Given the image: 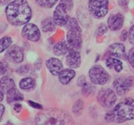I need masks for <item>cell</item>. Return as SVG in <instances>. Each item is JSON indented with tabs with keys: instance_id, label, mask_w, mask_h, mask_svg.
Returning a JSON list of instances; mask_svg holds the SVG:
<instances>
[{
	"instance_id": "7c38bea8",
	"label": "cell",
	"mask_w": 134,
	"mask_h": 125,
	"mask_svg": "<svg viewBox=\"0 0 134 125\" xmlns=\"http://www.w3.org/2000/svg\"><path fill=\"white\" fill-rule=\"evenodd\" d=\"M108 54L119 59H126V52L124 45L121 43H114L109 46Z\"/></svg>"
},
{
	"instance_id": "5bb4252c",
	"label": "cell",
	"mask_w": 134,
	"mask_h": 125,
	"mask_svg": "<svg viewBox=\"0 0 134 125\" xmlns=\"http://www.w3.org/2000/svg\"><path fill=\"white\" fill-rule=\"evenodd\" d=\"M124 17L120 13L111 15L108 19V26L111 31L119 30L124 24Z\"/></svg>"
},
{
	"instance_id": "52a82bcc",
	"label": "cell",
	"mask_w": 134,
	"mask_h": 125,
	"mask_svg": "<svg viewBox=\"0 0 134 125\" xmlns=\"http://www.w3.org/2000/svg\"><path fill=\"white\" fill-rule=\"evenodd\" d=\"M68 11L70 10L64 3L60 2L57 6L53 13V21L55 24L60 26H66L70 19L68 14Z\"/></svg>"
},
{
	"instance_id": "603a6c76",
	"label": "cell",
	"mask_w": 134,
	"mask_h": 125,
	"mask_svg": "<svg viewBox=\"0 0 134 125\" xmlns=\"http://www.w3.org/2000/svg\"><path fill=\"white\" fill-rule=\"evenodd\" d=\"M82 88V93L84 96H91V95H93L95 92V87L93 85L89 84V83H85V84L83 85L82 86H81Z\"/></svg>"
},
{
	"instance_id": "ba28073f",
	"label": "cell",
	"mask_w": 134,
	"mask_h": 125,
	"mask_svg": "<svg viewBox=\"0 0 134 125\" xmlns=\"http://www.w3.org/2000/svg\"><path fill=\"white\" fill-rule=\"evenodd\" d=\"M97 100L103 107L111 108L116 101V96L111 89H101L97 94Z\"/></svg>"
},
{
	"instance_id": "f546056e",
	"label": "cell",
	"mask_w": 134,
	"mask_h": 125,
	"mask_svg": "<svg viewBox=\"0 0 134 125\" xmlns=\"http://www.w3.org/2000/svg\"><path fill=\"white\" fill-rule=\"evenodd\" d=\"M87 80H86V78L85 76H81L78 78L77 79V85L80 87L82 86L83 85L85 84V83H87Z\"/></svg>"
},
{
	"instance_id": "83f0119b",
	"label": "cell",
	"mask_w": 134,
	"mask_h": 125,
	"mask_svg": "<svg viewBox=\"0 0 134 125\" xmlns=\"http://www.w3.org/2000/svg\"><path fill=\"white\" fill-rule=\"evenodd\" d=\"M0 70H1V74H4L7 72L8 64L4 60H2L1 62V69H0Z\"/></svg>"
},
{
	"instance_id": "1f68e13d",
	"label": "cell",
	"mask_w": 134,
	"mask_h": 125,
	"mask_svg": "<svg viewBox=\"0 0 134 125\" xmlns=\"http://www.w3.org/2000/svg\"><path fill=\"white\" fill-rule=\"evenodd\" d=\"M60 2H63L65 4H66L69 10H71V9L72 8V6H73V3H72V0H61Z\"/></svg>"
},
{
	"instance_id": "74e56055",
	"label": "cell",
	"mask_w": 134,
	"mask_h": 125,
	"mask_svg": "<svg viewBox=\"0 0 134 125\" xmlns=\"http://www.w3.org/2000/svg\"><path fill=\"white\" fill-rule=\"evenodd\" d=\"M2 2L4 3V0H2Z\"/></svg>"
},
{
	"instance_id": "30bf717a",
	"label": "cell",
	"mask_w": 134,
	"mask_h": 125,
	"mask_svg": "<svg viewBox=\"0 0 134 125\" xmlns=\"http://www.w3.org/2000/svg\"><path fill=\"white\" fill-rule=\"evenodd\" d=\"M22 35L25 38L32 42H38L41 38V32L34 23H27L22 29Z\"/></svg>"
},
{
	"instance_id": "6da1fadb",
	"label": "cell",
	"mask_w": 134,
	"mask_h": 125,
	"mask_svg": "<svg viewBox=\"0 0 134 125\" xmlns=\"http://www.w3.org/2000/svg\"><path fill=\"white\" fill-rule=\"evenodd\" d=\"M5 14L10 23L16 26L27 23L32 16L31 9L26 0H14L7 5Z\"/></svg>"
},
{
	"instance_id": "8fae6325",
	"label": "cell",
	"mask_w": 134,
	"mask_h": 125,
	"mask_svg": "<svg viewBox=\"0 0 134 125\" xmlns=\"http://www.w3.org/2000/svg\"><path fill=\"white\" fill-rule=\"evenodd\" d=\"M24 50L21 47L18 45L11 46L8 49L6 53V56L9 59L12 61L14 63L19 64L23 62L24 60Z\"/></svg>"
},
{
	"instance_id": "44dd1931",
	"label": "cell",
	"mask_w": 134,
	"mask_h": 125,
	"mask_svg": "<svg viewBox=\"0 0 134 125\" xmlns=\"http://www.w3.org/2000/svg\"><path fill=\"white\" fill-rule=\"evenodd\" d=\"M36 86V81L34 79L31 77L24 78L20 81L19 87L20 88L24 91H30L34 88Z\"/></svg>"
},
{
	"instance_id": "4dcf8cb0",
	"label": "cell",
	"mask_w": 134,
	"mask_h": 125,
	"mask_svg": "<svg viewBox=\"0 0 134 125\" xmlns=\"http://www.w3.org/2000/svg\"><path fill=\"white\" fill-rule=\"evenodd\" d=\"M107 31V28H106L104 25H101L99 27V28H98V34L101 35H103V34H104Z\"/></svg>"
},
{
	"instance_id": "4fadbf2b",
	"label": "cell",
	"mask_w": 134,
	"mask_h": 125,
	"mask_svg": "<svg viewBox=\"0 0 134 125\" xmlns=\"http://www.w3.org/2000/svg\"><path fill=\"white\" fill-rule=\"evenodd\" d=\"M46 64L48 69L50 71V72L51 73L53 76H58L63 69V63L57 58L49 59L46 61Z\"/></svg>"
},
{
	"instance_id": "8992f818",
	"label": "cell",
	"mask_w": 134,
	"mask_h": 125,
	"mask_svg": "<svg viewBox=\"0 0 134 125\" xmlns=\"http://www.w3.org/2000/svg\"><path fill=\"white\" fill-rule=\"evenodd\" d=\"M89 76L91 82L96 85H104L109 78L107 71L100 65H95L91 68Z\"/></svg>"
},
{
	"instance_id": "d6a6232c",
	"label": "cell",
	"mask_w": 134,
	"mask_h": 125,
	"mask_svg": "<svg viewBox=\"0 0 134 125\" xmlns=\"http://www.w3.org/2000/svg\"><path fill=\"white\" fill-rule=\"evenodd\" d=\"M121 39L122 41H125L128 38V37H129V34L127 33L126 31H124L121 32Z\"/></svg>"
},
{
	"instance_id": "7a4b0ae2",
	"label": "cell",
	"mask_w": 134,
	"mask_h": 125,
	"mask_svg": "<svg viewBox=\"0 0 134 125\" xmlns=\"http://www.w3.org/2000/svg\"><path fill=\"white\" fill-rule=\"evenodd\" d=\"M134 119V100L126 98L115 106L112 110L105 116L109 122L122 123Z\"/></svg>"
},
{
	"instance_id": "4316f807",
	"label": "cell",
	"mask_w": 134,
	"mask_h": 125,
	"mask_svg": "<svg viewBox=\"0 0 134 125\" xmlns=\"http://www.w3.org/2000/svg\"><path fill=\"white\" fill-rule=\"evenodd\" d=\"M128 60L130 64L134 69V47L130 50L129 55H128Z\"/></svg>"
},
{
	"instance_id": "f1b7e54d",
	"label": "cell",
	"mask_w": 134,
	"mask_h": 125,
	"mask_svg": "<svg viewBox=\"0 0 134 125\" xmlns=\"http://www.w3.org/2000/svg\"><path fill=\"white\" fill-rule=\"evenodd\" d=\"M129 42L132 45H134V25L130 28L129 33Z\"/></svg>"
},
{
	"instance_id": "484cf974",
	"label": "cell",
	"mask_w": 134,
	"mask_h": 125,
	"mask_svg": "<svg viewBox=\"0 0 134 125\" xmlns=\"http://www.w3.org/2000/svg\"><path fill=\"white\" fill-rule=\"evenodd\" d=\"M83 106H84V104H83L82 100H78L74 104L73 107H72V112H73L74 114L76 115H80L82 112Z\"/></svg>"
},
{
	"instance_id": "d590c367",
	"label": "cell",
	"mask_w": 134,
	"mask_h": 125,
	"mask_svg": "<svg viewBox=\"0 0 134 125\" xmlns=\"http://www.w3.org/2000/svg\"><path fill=\"white\" fill-rule=\"evenodd\" d=\"M129 2V0H119V3L121 6H125L127 4V3Z\"/></svg>"
},
{
	"instance_id": "8d00e7d4",
	"label": "cell",
	"mask_w": 134,
	"mask_h": 125,
	"mask_svg": "<svg viewBox=\"0 0 134 125\" xmlns=\"http://www.w3.org/2000/svg\"><path fill=\"white\" fill-rule=\"evenodd\" d=\"M4 93L3 91H0V100L2 101L3 99H4Z\"/></svg>"
},
{
	"instance_id": "e575fe53",
	"label": "cell",
	"mask_w": 134,
	"mask_h": 125,
	"mask_svg": "<svg viewBox=\"0 0 134 125\" xmlns=\"http://www.w3.org/2000/svg\"><path fill=\"white\" fill-rule=\"evenodd\" d=\"M4 106L3 105H0V118L2 117L3 115H4Z\"/></svg>"
},
{
	"instance_id": "d4e9b609",
	"label": "cell",
	"mask_w": 134,
	"mask_h": 125,
	"mask_svg": "<svg viewBox=\"0 0 134 125\" xmlns=\"http://www.w3.org/2000/svg\"><path fill=\"white\" fill-rule=\"evenodd\" d=\"M58 0H36L37 4L43 8H52Z\"/></svg>"
},
{
	"instance_id": "d6986e66",
	"label": "cell",
	"mask_w": 134,
	"mask_h": 125,
	"mask_svg": "<svg viewBox=\"0 0 134 125\" xmlns=\"http://www.w3.org/2000/svg\"><path fill=\"white\" fill-rule=\"evenodd\" d=\"M106 65L109 69H114L116 72H120L123 69L122 62L115 57H108L106 60Z\"/></svg>"
},
{
	"instance_id": "cb8c5ba5",
	"label": "cell",
	"mask_w": 134,
	"mask_h": 125,
	"mask_svg": "<svg viewBox=\"0 0 134 125\" xmlns=\"http://www.w3.org/2000/svg\"><path fill=\"white\" fill-rule=\"evenodd\" d=\"M12 43V40L10 37L4 36L2 38L0 41V52H3L4 51L9 47Z\"/></svg>"
},
{
	"instance_id": "7402d4cb",
	"label": "cell",
	"mask_w": 134,
	"mask_h": 125,
	"mask_svg": "<svg viewBox=\"0 0 134 125\" xmlns=\"http://www.w3.org/2000/svg\"><path fill=\"white\" fill-rule=\"evenodd\" d=\"M55 23L51 19L43 20L41 23V29L43 32H53L55 29Z\"/></svg>"
},
{
	"instance_id": "2e32d148",
	"label": "cell",
	"mask_w": 134,
	"mask_h": 125,
	"mask_svg": "<svg viewBox=\"0 0 134 125\" xmlns=\"http://www.w3.org/2000/svg\"><path fill=\"white\" fill-rule=\"evenodd\" d=\"M75 72L71 69H63V71L58 75L59 81L62 84L67 85L72 80L74 77L75 76Z\"/></svg>"
},
{
	"instance_id": "9a60e30c",
	"label": "cell",
	"mask_w": 134,
	"mask_h": 125,
	"mask_svg": "<svg viewBox=\"0 0 134 125\" xmlns=\"http://www.w3.org/2000/svg\"><path fill=\"white\" fill-rule=\"evenodd\" d=\"M66 63L69 67L77 69L81 64V56L79 52L76 50L70 51L66 57Z\"/></svg>"
},
{
	"instance_id": "ac0fdd59",
	"label": "cell",
	"mask_w": 134,
	"mask_h": 125,
	"mask_svg": "<svg viewBox=\"0 0 134 125\" xmlns=\"http://www.w3.org/2000/svg\"><path fill=\"white\" fill-rule=\"evenodd\" d=\"M71 49L68 44L65 43V41H61L56 43L54 46V53L58 56L65 55V54L70 52Z\"/></svg>"
},
{
	"instance_id": "ffe728a7",
	"label": "cell",
	"mask_w": 134,
	"mask_h": 125,
	"mask_svg": "<svg viewBox=\"0 0 134 125\" xmlns=\"http://www.w3.org/2000/svg\"><path fill=\"white\" fill-rule=\"evenodd\" d=\"M7 95V100L9 103H14V102L21 101L24 100V96L16 88L12 90Z\"/></svg>"
},
{
	"instance_id": "5b68a950",
	"label": "cell",
	"mask_w": 134,
	"mask_h": 125,
	"mask_svg": "<svg viewBox=\"0 0 134 125\" xmlns=\"http://www.w3.org/2000/svg\"><path fill=\"white\" fill-rule=\"evenodd\" d=\"M88 8L93 16L96 19H101L107 14L109 11L108 0H90Z\"/></svg>"
},
{
	"instance_id": "836d02e7",
	"label": "cell",
	"mask_w": 134,
	"mask_h": 125,
	"mask_svg": "<svg viewBox=\"0 0 134 125\" xmlns=\"http://www.w3.org/2000/svg\"><path fill=\"white\" fill-rule=\"evenodd\" d=\"M21 109H22V107L21 104L16 103L14 105V110L15 112H19Z\"/></svg>"
},
{
	"instance_id": "3957f363",
	"label": "cell",
	"mask_w": 134,
	"mask_h": 125,
	"mask_svg": "<svg viewBox=\"0 0 134 125\" xmlns=\"http://www.w3.org/2000/svg\"><path fill=\"white\" fill-rule=\"evenodd\" d=\"M36 124H72L74 121L68 113L58 109L51 108L38 114L35 119Z\"/></svg>"
},
{
	"instance_id": "277c9868",
	"label": "cell",
	"mask_w": 134,
	"mask_h": 125,
	"mask_svg": "<svg viewBox=\"0 0 134 125\" xmlns=\"http://www.w3.org/2000/svg\"><path fill=\"white\" fill-rule=\"evenodd\" d=\"M68 28L67 41L71 50H78L82 45V30L77 20L70 18L68 23L66 24Z\"/></svg>"
},
{
	"instance_id": "e0dca14e",
	"label": "cell",
	"mask_w": 134,
	"mask_h": 125,
	"mask_svg": "<svg viewBox=\"0 0 134 125\" xmlns=\"http://www.w3.org/2000/svg\"><path fill=\"white\" fill-rule=\"evenodd\" d=\"M16 88L14 81L9 76L2 77L1 79V91L7 94L13 89Z\"/></svg>"
},
{
	"instance_id": "9c48e42d",
	"label": "cell",
	"mask_w": 134,
	"mask_h": 125,
	"mask_svg": "<svg viewBox=\"0 0 134 125\" xmlns=\"http://www.w3.org/2000/svg\"><path fill=\"white\" fill-rule=\"evenodd\" d=\"M113 84L116 93L119 96H123L131 90L133 84V81L130 77L122 76L115 80Z\"/></svg>"
}]
</instances>
